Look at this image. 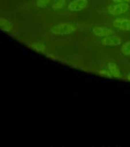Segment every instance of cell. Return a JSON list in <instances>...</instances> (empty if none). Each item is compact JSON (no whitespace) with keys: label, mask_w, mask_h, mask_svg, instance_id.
Returning a JSON list of instances; mask_svg holds the SVG:
<instances>
[{"label":"cell","mask_w":130,"mask_h":147,"mask_svg":"<svg viewBox=\"0 0 130 147\" xmlns=\"http://www.w3.org/2000/svg\"><path fill=\"white\" fill-rule=\"evenodd\" d=\"M92 31L96 37H106L114 34V32L112 29L106 27H94Z\"/></svg>","instance_id":"5b68a950"},{"label":"cell","mask_w":130,"mask_h":147,"mask_svg":"<svg viewBox=\"0 0 130 147\" xmlns=\"http://www.w3.org/2000/svg\"><path fill=\"white\" fill-rule=\"evenodd\" d=\"M50 2L51 0H36V5L39 8H46Z\"/></svg>","instance_id":"7c38bea8"},{"label":"cell","mask_w":130,"mask_h":147,"mask_svg":"<svg viewBox=\"0 0 130 147\" xmlns=\"http://www.w3.org/2000/svg\"><path fill=\"white\" fill-rule=\"evenodd\" d=\"M122 43L121 38L119 37L109 35L105 37L103 40V44L106 46H118L120 45Z\"/></svg>","instance_id":"8992f818"},{"label":"cell","mask_w":130,"mask_h":147,"mask_svg":"<svg viewBox=\"0 0 130 147\" xmlns=\"http://www.w3.org/2000/svg\"><path fill=\"white\" fill-rule=\"evenodd\" d=\"M112 25L115 28L118 29L124 30V31H129L130 30V19L126 18H117L113 21Z\"/></svg>","instance_id":"277c9868"},{"label":"cell","mask_w":130,"mask_h":147,"mask_svg":"<svg viewBox=\"0 0 130 147\" xmlns=\"http://www.w3.org/2000/svg\"><path fill=\"white\" fill-rule=\"evenodd\" d=\"M66 5V0H57L56 2L53 4L52 8L55 10H58L62 8H64Z\"/></svg>","instance_id":"8fae6325"},{"label":"cell","mask_w":130,"mask_h":147,"mask_svg":"<svg viewBox=\"0 0 130 147\" xmlns=\"http://www.w3.org/2000/svg\"><path fill=\"white\" fill-rule=\"evenodd\" d=\"M88 5V0H73L68 4V9L71 11H80Z\"/></svg>","instance_id":"3957f363"},{"label":"cell","mask_w":130,"mask_h":147,"mask_svg":"<svg viewBox=\"0 0 130 147\" xmlns=\"http://www.w3.org/2000/svg\"><path fill=\"white\" fill-rule=\"evenodd\" d=\"M121 51L124 55L126 56H129L130 55V41H126L122 45Z\"/></svg>","instance_id":"30bf717a"},{"label":"cell","mask_w":130,"mask_h":147,"mask_svg":"<svg viewBox=\"0 0 130 147\" xmlns=\"http://www.w3.org/2000/svg\"><path fill=\"white\" fill-rule=\"evenodd\" d=\"M31 48L38 52H43L45 50V45L41 42H35V43L32 44L31 45Z\"/></svg>","instance_id":"9c48e42d"},{"label":"cell","mask_w":130,"mask_h":147,"mask_svg":"<svg viewBox=\"0 0 130 147\" xmlns=\"http://www.w3.org/2000/svg\"><path fill=\"white\" fill-rule=\"evenodd\" d=\"M76 30V28L68 23H61L55 25L51 28V33L59 35H64V34H70L73 33Z\"/></svg>","instance_id":"6da1fadb"},{"label":"cell","mask_w":130,"mask_h":147,"mask_svg":"<svg viewBox=\"0 0 130 147\" xmlns=\"http://www.w3.org/2000/svg\"><path fill=\"white\" fill-rule=\"evenodd\" d=\"M115 3H128L130 2V0H111Z\"/></svg>","instance_id":"5bb4252c"},{"label":"cell","mask_w":130,"mask_h":147,"mask_svg":"<svg viewBox=\"0 0 130 147\" xmlns=\"http://www.w3.org/2000/svg\"><path fill=\"white\" fill-rule=\"evenodd\" d=\"M99 75L103 77V78H111L112 77V74H110V71H106V70H101V71H99Z\"/></svg>","instance_id":"4fadbf2b"},{"label":"cell","mask_w":130,"mask_h":147,"mask_svg":"<svg viewBox=\"0 0 130 147\" xmlns=\"http://www.w3.org/2000/svg\"><path fill=\"white\" fill-rule=\"evenodd\" d=\"M108 69H109V71L112 74V77L116 78H120V77H121L120 71H119L118 66L115 63H112V62L108 63Z\"/></svg>","instance_id":"52a82bcc"},{"label":"cell","mask_w":130,"mask_h":147,"mask_svg":"<svg viewBox=\"0 0 130 147\" xmlns=\"http://www.w3.org/2000/svg\"><path fill=\"white\" fill-rule=\"evenodd\" d=\"M127 80H128L129 81H130V72L127 74Z\"/></svg>","instance_id":"9a60e30c"},{"label":"cell","mask_w":130,"mask_h":147,"mask_svg":"<svg viewBox=\"0 0 130 147\" xmlns=\"http://www.w3.org/2000/svg\"><path fill=\"white\" fill-rule=\"evenodd\" d=\"M130 6L128 3H117L108 6V11L110 15L113 16H118L126 13L129 9Z\"/></svg>","instance_id":"7a4b0ae2"},{"label":"cell","mask_w":130,"mask_h":147,"mask_svg":"<svg viewBox=\"0 0 130 147\" xmlns=\"http://www.w3.org/2000/svg\"><path fill=\"white\" fill-rule=\"evenodd\" d=\"M11 28L12 24L9 20L4 18H0V29L4 32H9Z\"/></svg>","instance_id":"ba28073f"}]
</instances>
